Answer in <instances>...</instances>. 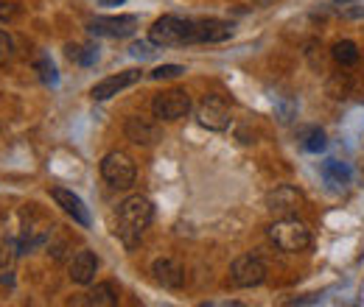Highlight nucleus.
Instances as JSON below:
<instances>
[{"label": "nucleus", "mask_w": 364, "mask_h": 307, "mask_svg": "<svg viewBox=\"0 0 364 307\" xmlns=\"http://www.w3.org/2000/svg\"><path fill=\"white\" fill-rule=\"evenodd\" d=\"M17 14V9H11V3H0V17L3 20H11Z\"/></svg>", "instance_id": "obj_26"}, {"label": "nucleus", "mask_w": 364, "mask_h": 307, "mask_svg": "<svg viewBox=\"0 0 364 307\" xmlns=\"http://www.w3.org/2000/svg\"><path fill=\"white\" fill-rule=\"evenodd\" d=\"M11 59V37L6 31H0V62Z\"/></svg>", "instance_id": "obj_24"}, {"label": "nucleus", "mask_w": 364, "mask_h": 307, "mask_svg": "<svg viewBox=\"0 0 364 307\" xmlns=\"http://www.w3.org/2000/svg\"><path fill=\"white\" fill-rule=\"evenodd\" d=\"M127 137L137 145H151V143L160 140V129L149 118H129L127 121Z\"/></svg>", "instance_id": "obj_12"}, {"label": "nucleus", "mask_w": 364, "mask_h": 307, "mask_svg": "<svg viewBox=\"0 0 364 307\" xmlns=\"http://www.w3.org/2000/svg\"><path fill=\"white\" fill-rule=\"evenodd\" d=\"M154 218V207L146 196H129L121 207H118V238L127 246H135L143 235V229Z\"/></svg>", "instance_id": "obj_1"}, {"label": "nucleus", "mask_w": 364, "mask_h": 307, "mask_svg": "<svg viewBox=\"0 0 364 307\" xmlns=\"http://www.w3.org/2000/svg\"><path fill=\"white\" fill-rule=\"evenodd\" d=\"M333 59L339 62V65H356L359 62V48L356 43H350V40H342V43L333 45Z\"/></svg>", "instance_id": "obj_19"}, {"label": "nucleus", "mask_w": 364, "mask_h": 307, "mask_svg": "<svg viewBox=\"0 0 364 307\" xmlns=\"http://www.w3.org/2000/svg\"><path fill=\"white\" fill-rule=\"evenodd\" d=\"M336 3H342V6H348V3H353V0H336Z\"/></svg>", "instance_id": "obj_28"}, {"label": "nucleus", "mask_w": 364, "mask_h": 307, "mask_svg": "<svg viewBox=\"0 0 364 307\" xmlns=\"http://www.w3.org/2000/svg\"><path fill=\"white\" fill-rule=\"evenodd\" d=\"M300 140H303V148H306V151H314V154H317V151H322V148L328 145V143H325V132H322V129H317V126L303 129V132H300Z\"/></svg>", "instance_id": "obj_20"}, {"label": "nucleus", "mask_w": 364, "mask_h": 307, "mask_svg": "<svg viewBox=\"0 0 364 307\" xmlns=\"http://www.w3.org/2000/svg\"><path fill=\"white\" fill-rule=\"evenodd\" d=\"M151 274L163 288H182V282H185V271L174 260H166V257L151 265Z\"/></svg>", "instance_id": "obj_15"}, {"label": "nucleus", "mask_w": 364, "mask_h": 307, "mask_svg": "<svg viewBox=\"0 0 364 307\" xmlns=\"http://www.w3.org/2000/svg\"><path fill=\"white\" fill-rule=\"evenodd\" d=\"M196 37H199V43H225L232 37V26L225 20H199Z\"/></svg>", "instance_id": "obj_14"}, {"label": "nucleus", "mask_w": 364, "mask_h": 307, "mask_svg": "<svg viewBox=\"0 0 364 307\" xmlns=\"http://www.w3.org/2000/svg\"><path fill=\"white\" fill-rule=\"evenodd\" d=\"M348 79H342V76H333L331 82H328V92L333 95V98H348Z\"/></svg>", "instance_id": "obj_23"}, {"label": "nucleus", "mask_w": 364, "mask_h": 307, "mask_svg": "<svg viewBox=\"0 0 364 307\" xmlns=\"http://www.w3.org/2000/svg\"><path fill=\"white\" fill-rule=\"evenodd\" d=\"M196 121H199V126H205V129H210V132H225L230 126L228 104H225L219 95H208V98L199 104V109H196Z\"/></svg>", "instance_id": "obj_6"}, {"label": "nucleus", "mask_w": 364, "mask_h": 307, "mask_svg": "<svg viewBox=\"0 0 364 307\" xmlns=\"http://www.w3.org/2000/svg\"><path fill=\"white\" fill-rule=\"evenodd\" d=\"M140 82V70H124V73H118V76H109V79H104V82H98L95 87H92V98L95 101H107V98H112V95H118L121 89L132 87Z\"/></svg>", "instance_id": "obj_10"}, {"label": "nucleus", "mask_w": 364, "mask_h": 307, "mask_svg": "<svg viewBox=\"0 0 364 307\" xmlns=\"http://www.w3.org/2000/svg\"><path fill=\"white\" fill-rule=\"evenodd\" d=\"M65 53H68L70 62H76V65H82V67H90L92 62L98 59V50H95L92 45H68Z\"/></svg>", "instance_id": "obj_17"}, {"label": "nucleus", "mask_w": 364, "mask_h": 307, "mask_svg": "<svg viewBox=\"0 0 364 307\" xmlns=\"http://www.w3.org/2000/svg\"><path fill=\"white\" fill-rule=\"evenodd\" d=\"M322 176L331 182V184H336V187H345L348 184V179H350V171L339 162V160H328L325 165H322Z\"/></svg>", "instance_id": "obj_18"}, {"label": "nucleus", "mask_w": 364, "mask_h": 307, "mask_svg": "<svg viewBox=\"0 0 364 307\" xmlns=\"http://www.w3.org/2000/svg\"><path fill=\"white\" fill-rule=\"evenodd\" d=\"M37 70H40V79L46 82V84H56L59 82V76H56V67H53V62L43 56L40 62H37Z\"/></svg>", "instance_id": "obj_22"}, {"label": "nucleus", "mask_w": 364, "mask_h": 307, "mask_svg": "<svg viewBox=\"0 0 364 307\" xmlns=\"http://www.w3.org/2000/svg\"><path fill=\"white\" fill-rule=\"evenodd\" d=\"M129 50H132V56H137V59H149V56L154 53V50H151V45H149V43H135L132 48H129Z\"/></svg>", "instance_id": "obj_25"}, {"label": "nucleus", "mask_w": 364, "mask_h": 307, "mask_svg": "<svg viewBox=\"0 0 364 307\" xmlns=\"http://www.w3.org/2000/svg\"><path fill=\"white\" fill-rule=\"evenodd\" d=\"M182 73H185V67H180V65H160V67H154L149 76H151L154 82H163V79H177Z\"/></svg>", "instance_id": "obj_21"}, {"label": "nucleus", "mask_w": 364, "mask_h": 307, "mask_svg": "<svg viewBox=\"0 0 364 307\" xmlns=\"http://www.w3.org/2000/svg\"><path fill=\"white\" fill-rule=\"evenodd\" d=\"M151 109L160 121H180L191 112V95L185 89H168V92L154 98Z\"/></svg>", "instance_id": "obj_5"}, {"label": "nucleus", "mask_w": 364, "mask_h": 307, "mask_svg": "<svg viewBox=\"0 0 364 307\" xmlns=\"http://www.w3.org/2000/svg\"><path fill=\"white\" fill-rule=\"evenodd\" d=\"M118 302V294H115V288L112 285H95L90 294L85 296V299H79V305H98V307H109Z\"/></svg>", "instance_id": "obj_16"}, {"label": "nucleus", "mask_w": 364, "mask_h": 307, "mask_svg": "<svg viewBox=\"0 0 364 307\" xmlns=\"http://www.w3.org/2000/svg\"><path fill=\"white\" fill-rule=\"evenodd\" d=\"M149 40L154 45H191L199 43L196 37V23L193 20H182V17H174V14H166L160 17L151 28H149Z\"/></svg>", "instance_id": "obj_2"}, {"label": "nucleus", "mask_w": 364, "mask_h": 307, "mask_svg": "<svg viewBox=\"0 0 364 307\" xmlns=\"http://www.w3.org/2000/svg\"><path fill=\"white\" fill-rule=\"evenodd\" d=\"M137 17L132 14H118V17H92L87 23V31L95 37H129L135 34Z\"/></svg>", "instance_id": "obj_7"}, {"label": "nucleus", "mask_w": 364, "mask_h": 307, "mask_svg": "<svg viewBox=\"0 0 364 307\" xmlns=\"http://www.w3.org/2000/svg\"><path fill=\"white\" fill-rule=\"evenodd\" d=\"M101 176H104L107 184H112L118 190H127V187L135 184V162L124 151H112L101 162Z\"/></svg>", "instance_id": "obj_4"}, {"label": "nucleus", "mask_w": 364, "mask_h": 307, "mask_svg": "<svg viewBox=\"0 0 364 307\" xmlns=\"http://www.w3.org/2000/svg\"><path fill=\"white\" fill-rule=\"evenodd\" d=\"M95 271H98V260H95V255L92 252H79L73 260H70V279L76 282V285H90L92 279H95Z\"/></svg>", "instance_id": "obj_11"}, {"label": "nucleus", "mask_w": 364, "mask_h": 307, "mask_svg": "<svg viewBox=\"0 0 364 307\" xmlns=\"http://www.w3.org/2000/svg\"><path fill=\"white\" fill-rule=\"evenodd\" d=\"M101 6H118V3H124V0H98Z\"/></svg>", "instance_id": "obj_27"}, {"label": "nucleus", "mask_w": 364, "mask_h": 307, "mask_svg": "<svg viewBox=\"0 0 364 307\" xmlns=\"http://www.w3.org/2000/svg\"><path fill=\"white\" fill-rule=\"evenodd\" d=\"M255 3H269V0H255Z\"/></svg>", "instance_id": "obj_29"}, {"label": "nucleus", "mask_w": 364, "mask_h": 307, "mask_svg": "<svg viewBox=\"0 0 364 307\" xmlns=\"http://www.w3.org/2000/svg\"><path fill=\"white\" fill-rule=\"evenodd\" d=\"M297 204H300V193L294 187H289V184H280L269 196V210L277 213V216H283V218H289L297 210Z\"/></svg>", "instance_id": "obj_13"}, {"label": "nucleus", "mask_w": 364, "mask_h": 307, "mask_svg": "<svg viewBox=\"0 0 364 307\" xmlns=\"http://www.w3.org/2000/svg\"><path fill=\"white\" fill-rule=\"evenodd\" d=\"M269 238L274 240V246L283 249V252H303V249L311 246V232H309V226H306L303 221L291 218V216L274 221L272 229H269Z\"/></svg>", "instance_id": "obj_3"}, {"label": "nucleus", "mask_w": 364, "mask_h": 307, "mask_svg": "<svg viewBox=\"0 0 364 307\" xmlns=\"http://www.w3.org/2000/svg\"><path fill=\"white\" fill-rule=\"evenodd\" d=\"M230 274H232V282L238 288H255V285H261L267 279V265H264V260H258L252 255H244V257H238L232 263Z\"/></svg>", "instance_id": "obj_8"}, {"label": "nucleus", "mask_w": 364, "mask_h": 307, "mask_svg": "<svg viewBox=\"0 0 364 307\" xmlns=\"http://www.w3.org/2000/svg\"><path fill=\"white\" fill-rule=\"evenodd\" d=\"M50 196H53V201H56L70 218L76 221L79 226H90V213H87L85 201H82L76 193H70V190H65V187H53Z\"/></svg>", "instance_id": "obj_9"}]
</instances>
